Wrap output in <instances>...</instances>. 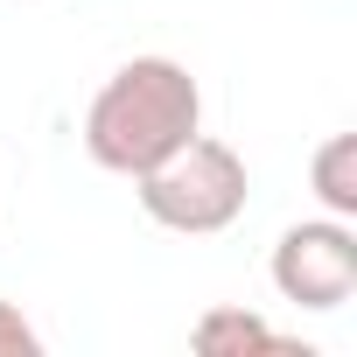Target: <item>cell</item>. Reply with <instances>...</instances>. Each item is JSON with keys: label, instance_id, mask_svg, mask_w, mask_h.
Wrapping results in <instances>:
<instances>
[{"label": "cell", "instance_id": "1", "mask_svg": "<svg viewBox=\"0 0 357 357\" xmlns=\"http://www.w3.org/2000/svg\"><path fill=\"white\" fill-rule=\"evenodd\" d=\"M197 126H204V91H197V77L175 63V56H133V63H119V70L98 84V98H91V112H84V147H91L98 168L140 175V168H154L168 147H183Z\"/></svg>", "mask_w": 357, "mask_h": 357}, {"label": "cell", "instance_id": "2", "mask_svg": "<svg viewBox=\"0 0 357 357\" xmlns=\"http://www.w3.org/2000/svg\"><path fill=\"white\" fill-rule=\"evenodd\" d=\"M140 183V211L168 231H225L238 211H245V161L238 147L211 140V133H190L183 147H168L154 168L133 175Z\"/></svg>", "mask_w": 357, "mask_h": 357}, {"label": "cell", "instance_id": "3", "mask_svg": "<svg viewBox=\"0 0 357 357\" xmlns=\"http://www.w3.org/2000/svg\"><path fill=\"white\" fill-rule=\"evenodd\" d=\"M273 287L294 308H343L357 294V231L343 218H315L280 231L273 245Z\"/></svg>", "mask_w": 357, "mask_h": 357}, {"label": "cell", "instance_id": "4", "mask_svg": "<svg viewBox=\"0 0 357 357\" xmlns=\"http://www.w3.org/2000/svg\"><path fill=\"white\" fill-rule=\"evenodd\" d=\"M190 350L197 357H308V343H287L280 329H266L245 308H211L190 329Z\"/></svg>", "mask_w": 357, "mask_h": 357}, {"label": "cell", "instance_id": "5", "mask_svg": "<svg viewBox=\"0 0 357 357\" xmlns=\"http://www.w3.org/2000/svg\"><path fill=\"white\" fill-rule=\"evenodd\" d=\"M315 197L329 218H357V133H329L315 147Z\"/></svg>", "mask_w": 357, "mask_h": 357}, {"label": "cell", "instance_id": "6", "mask_svg": "<svg viewBox=\"0 0 357 357\" xmlns=\"http://www.w3.org/2000/svg\"><path fill=\"white\" fill-rule=\"evenodd\" d=\"M0 357H43V336L29 329V315L15 301H0Z\"/></svg>", "mask_w": 357, "mask_h": 357}]
</instances>
